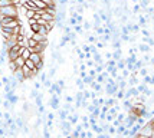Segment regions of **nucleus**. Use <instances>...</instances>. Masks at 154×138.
I'll return each mask as SVG.
<instances>
[{"label":"nucleus","mask_w":154,"mask_h":138,"mask_svg":"<svg viewBox=\"0 0 154 138\" xmlns=\"http://www.w3.org/2000/svg\"><path fill=\"white\" fill-rule=\"evenodd\" d=\"M0 16H6V17H17V16H19L17 6H14V5H7V6L0 7Z\"/></svg>","instance_id":"obj_1"},{"label":"nucleus","mask_w":154,"mask_h":138,"mask_svg":"<svg viewBox=\"0 0 154 138\" xmlns=\"http://www.w3.org/2000/svg\"><path fill=\"white\" fill-rule=\"evenodd\" d=\"M49 105L52 106V109L54 111H58L60 108V101H59V97L56 95V94H52V98L49 101Z\"/></svg>","instance_id":"obj_2"},{"label":"nucleus","mask_w":154,"mask_h":138,"mask_svg":"<svg viewBox=\"0 0 154 138\" xmlns=\"http://www.w3.org/2000/svg\"><path fill=\"white\" fill-rule=\"evenodd\" d=\"M29 59L32 60V62L35 63V66H36L38 63L43 62V56H42V53H39V52H32L30 53V56H29Z\"/></svg>","instance_id":"obj_3"},{"label":"nucleus","mask_w":154,"mask_h":138,"mask_svg":"<svg viewBox=\"0 0 154 138\" xmlns=\"http://www.w3.org/2000/svg\"><path fill=\"white\" fill-rule=\"evenodd\" d=\"M27 23H29V27H30L32 32H38V30H39V23H38V20L35 19V17L27 19Z\"/></svg>","instance_id":"obj_4"},{"label":"nucleus","mask_w":154,"mask_h":138,"mask_svg":"<svg viewBox=\"0 0 154 138\" xmlns=\"http://www.w3.org/2000/svg\"><path fill=\"white\" fill-rule=\"evenodd\" d=\"M12 73L14 75V78L19 81V84H22V82H25V81H26V78H25V75H23V72H22V69H20V68H17V69H16L14 72H12Z\"/></svg>","instance_id":"obj_5"},{"label":"nucleus","mask_w":154,"mask_h":138,"mask_svg":"<svg viewBox=\"0 0 154 138\" xmlns=\"http://www.w3.org/2000/svg\"><path fill=\"white\" fill-rule=\"evenodd\" d=\"M20 69H22V72H23V75H25V78L26 79L33 78V72H32V69H30V68H27L26 65H23Z\"/></svg>","instance_id":"obj_6"},{"label":"nucleus","mask_w":154,"mask_h":138,"mask_svg":"<svg viewBox=\"0 0 154 138\" xmlns=\"http://www.w3.org/2000/svg\"><path fill=\"white\" fill-rule=\"evenodd\" d=\"M91 88H92V91H95V92H98V94H101V92L104 91V88H102V84H98V82H92L91 84Z\"/></svg>","instance_id":"obj_7"},{"label":"nucleus","mask_w":154,"mask_h":138,"mask_svg":"<svg viewBox=\"0 0 154 138\" xmlns=\"http://www.w3.org/2000/svg\"><path fill=\"white\" fill-rule=\"evenodd\" d=\"M30 36H32L36 42H43V40H46V36H42L39 32H32V35H30Z\"/></svg>","instance_id":"obj_8"},{"label":"nucleus","mask_w":154,"mask_h":138,"mask_svg":"<svg viewBox=\"0 0 154 138\" xmlns=\"http://www.w3.org/2000/svg\"><path fill=\"white\" fill-rule=\"evenodd\" d=\"M68 119H69V121H71V124L74 125V124H78V121H79V115H78V114H69V115H68Z\"/></svg>","instance_id":"obj_9"},{"label":"nucleus","mask_w":154,"mask_h":138,"mask_svg":"<svg viewBox=\"0 0 154 138\" xmlns=\"http://www.w3.org/2000/svg\"><path fill=\"white\" fill-rule=\"evenodd\" d=\"M40 17H42V19H43V20H46V22H51V20H55V16H54V14L48 13L46 10H45L43 13L40 14Z\"/></svg>","instance_id":"obj_10"},{"label":"nucleus","mask_w":154,"mask_h":138,"mask_svg":"<svg viewBox=\"0 0 154 138\" xmlns=\"http://www.w3.org/2000/svg\"><path fill=\"white\" fill-rule=\"evenodd\" d=\"M92 59H94V62L98 65V63H104V59H102V56H101L98 52L92 53Z\"/></svg>","instance_id":"obj_11"},{"label":"nucleus","mask_w":154,"mask_h":138,"mask_svg":"<svg viewBox=\"0 0 154 138\" xmlns=\"http://www.w3.org/2000/svg\"><path fill=\"white\" fill-rule=\"evenodd\" d=\"M35 2V5H36V7H38V9H42V10H45V9H46V3H45V2H43V0H33Z\"/></svg>","instance_id":"obj_12"},{"label":"nucleus","mask_w":154,"mask_h":138,"mask_svg":"<svg viewBox=\"0 0 154 138\" xmlns=\"http://www.w3.org/2000/svg\"><path fill=\"white\" fill-rule=\"evenodd\" d=\"M25 60L26 59H23V56H17V58H16V59H14V63H16V66H17V68H22V66L25 65Z\"/></svg>","instance_id":"obj_13"},{"label":"nucleus","mask_w":154,"mask_h":138,"mask_svg":"<svg viewBox=\"0 0 154 138\" xmlns=\"http://www.w3.org/2000/svg\"><path fill=\"white\" fill-rule=\"evenodd\" d=\"M58 114H59V118H60V121H63V119H68V115H69V114H68L66 111H65V109H63V108H62V109H58Z\"/></svg>","instance_id":"obj_14"},{"label":"nucleus","mask_w":154,"mask_h":138,"mask_svg":"<svg viewBox=\"0 0 154 138\" xmlns=\"http://www.w3.org/2000/svg\"><path fill=\"white\" fill-rule=\"evenodd\" d=\"M35 104H36V106H42L43 105V95L39 92V95L35 98Z\"/></svg>","instance_id":"obj_15"},{"label":"nucleus","mask_w":154,"mask_h":138,"mask_svg":"<svg viewBox=\"0 0 154 138\" xmlns=\"http://www.w3.org/2000/svg\"><path fill=\"white\" fill-rule=\"evenodd\" d=\"M138 51H141V52H144V53H148L150 52V45L148 43H141L138 46Z\"/></svg>","instance_id":"obj_16"},{"label":"nucleus","mask_w":154,"mask_h":138,"mask_svg":"<svg viewBox=\"0 0 154 138\" xmlns=\"http://www.w3.org/2000/svg\"><path fill=\"white\" fill-rule=\"evenodd\" d=\"M117 68H118V71H122L124 68H125V59H118L117 60Z\"/></svg>","instance_id":"obj_17"},{"label":"nucleus","mask_w":154,"mask_h":138,"mask_svg":"<svg viewBox=\"0 0 154 138\" xmlns=\"http://www.w3.org/2000/svg\"><path fill=\"white\" fill-rule=\"evenodd\" d=\"M82 81H84V84H85V85H89V86H91V84L94 82L95 79L92 78V76H89V75H87L85 78H82Z\"/></svg>","instance_id":"obj_18"},{"label":"nucleus","mask_w":154,"mask_h":138,"mask_svg":"<svg viewBox=\"0 0 154 138\" xmlns=\"http://www.w3.org/2000/svg\"><path fill=\"white\" fill-rule=\"evenodd\" d=\"M38 32H39L42 36H48L49 30L46 29V26H43V25H39V30H38Z\"/></svg>","instance_id":"obj_19"},{"label":"nucleus","mask_w":154,"mask_h":138,"mask_svg":"<svg viewBox=\"0 0 154 138\" xmlns=\"http://www.w3.org/2000/svg\"><path fill=\"white\" fill-rule=\"evenodd\" d=\"M95 82H98V84H104V82H105V78H104V75H102V72L98 73V75L95 76Z\"/></svg>","instance_id":"obj_20"},{"label":"nucleus","mask_w":154,"mask_h":138,"mask_svg":"<svg viewBox=\"0 0 154 138\" xmlns=\"http://www.w3.org/2000/svg\"><path fill=\"white\" fill-rule=\"evenodd\" d=\"M35 13H36L35 10H30V9H27L26 13H25V17H26V19H32V17H35Z\"/></svg>","instance_id":"obj_21"},{"label":"nucleus","mask_w":154,"mask_h":138,"mask_svg":"<svg viewBox=\"0 0 154 138\" xmlns=\"http://www.w3.org/2000/svg\"><path fill=\"white\" fill-rule=\"evenodd\" d=\"M112 59L114 60L121 59V49H115V52L112 53Z\"/></svg>","instance_id":"obj_22"},{"label":"nucleus","mask_w":154,"mask_h":138,"mask_svg":"<svg viewBox=\"0 0 154 138\" xmlns=\"http://www.w3.org/2000/svg\"><path fill=\"white\" fill-rule=\"evenodd\" d=\"M117 104V98H109V99H105V105L108 106H112Z\"/></svg>","instance_id":"obj_23"},{"label":"nucleus","mask_w":154,"mask_h":138,"mask_svg":"<svg viewBox=\"0 0 154 138\" xmlns=\"http://www.w3.org/2000/svg\"><path fill=\"white\" fill-rule=\"evenodd\" d=\"M137 84H138V79H137V76H135V75L130 79V81H128V85H130V86H135Z\"/></svg>","instance_id":"obj_24"},{"label":"nucleus","mask_w":154,"mask_h":138,"mask_svg":"<svg viewBox=\"0 0 154 138\" xmlns=\"http://www.w3.org/2000/svg\"><path fill=\"white\" fill-rule=\"evenodd\" d=\"M7 65H9V68H10V71H12V72H14V71L17 69V66H16V63H14V60H9V63H7Z\"/></svg>","instance_id":"obj_25"},{"label":"nucleus","mask_w":154,"mask_h":138,"mask_svg":"<svg viewBox=\"0 0 154 138\" xmlns=\"http://www.w3.org/2000/svg\"><path fill=\"white\" fill-rule=\"evenodd\" d=\"M74 29H75V33H79V35H82L84 33V27H82V25H75L74 26Z\"/></svg>","instance_id":"obj_26"},{"label":"nucleus","mask_w":154,"mask_h":138,"mask_svg":"<svg viewBox=\"0 0 154 138\" xmlns=\"http://www.w3.org/2000/svg\"><path fill=\"white\" fill-rule=\"evenodd\" d=\"M88 75L95 79V76H97L98 73H97V71H95V68H89V69H88Z\"/></svg>","instance_id":"obj_27"},{"label":"nucleus","mask_w":154,"mask_h":138,"mask_svg":"<svg viewBox=\"0 0 154 138\" xmlns=\"http://www.w3.org/2000/svg\"><path fill=\"white\" fill-rule=\"evenodd\" d=\"M85 65H87V68H95L97 63L94 62V59H87V63H85Z\"/></svg>","instance_id":"obj_28"},{"label":"nucleus","mask_w":154,"mask_h":138,"mask_svg":"<svg viewBox=\"0 0 154 138\" xmlns=\"http://www.w3.org/2000/svg\"><path fill=\"white\" fill-rule=\"evenodd\" d=\"M144 84H146V85H153V79H151V76L146 75V76H144Z\"/></svg>","instance_id":"obj_29"},{"label":"nucleus","mask_w":154,"mask_h":138,"mask_svg":"<svg viewBox=\"0 0 154 138\" xmlns=\"http://www.w3.org/2000/svg\"><path fill=\"white\" fill-rule=\"evenodd\" d=\"M38 95H39V89H36V88H35V89H32V91H30V98L35 99Z\"/></svg>","instance_id":"obj_30"},{"label":"nucleus","mask_w":154,"mask_h":138,"mask_svg":"<svg viewBox=\"0 0 154 138\" xmlns=\"http://www.w3.org/2000/svg\"><path fill=\"white\" fill-rule=\"evenodd\" d=\"M25 65H26L27 68H30V69H33V68H35V63L30 59H26V60H25Z\"/></svg>","instance_id":"obj_31"},{"label":"nucleus","mask_w":154,"mask_h":138,"mask_svg":"<svg viewBox=\"0 0 154 138\" xmlns=\"http://www.w3.org/2000/svg\"><path fill=\"white\" fill-rule=\"evenodd\" d=\"M125 117H127V115H125L124 112H120V114H117V117H115V118H117V119H120L121 122H122V121L125 119Z\"/></svg>","instance_id":"obj_32"},{"label":"nucleus","mask_w":154,"mask_h":138,"mask_svg":"<svg viewBox=\"0 0 154 138\" xmlns=\"http://www.w3.org/2000/svg\"><path fill=\"white\" fill-rule=\"evenodd\" d=\"M138 71H140L141 76H146V75H148V69H147V68H144V66H143L141 69H138Z\"/></svg>","instance_id":"obj_33"},{"label":"nucleus","mask_w":154,"mask_h":138,"mask_svg":"<svg viewBox=\"0 0 154 138\" xmlns=\"http://www.w3.org/2000/svg\"><path fill=\"white\" fill-rule=\"evenodd\" d=\"M82 27H84V30H89L91 29V23L89 22H82Z\"/></svg>","instance_id":"obj_34"},{"label":"nucleus","mask_w":154,"mask_h":138,"mask_svg":"<svg viewBox=\"0 0 154 138\" xmlns=\"http://www.w3.org/2000/svg\"><path fill=\"white\" fill-rule=\"evenodd\" d=\"M88 42L94 45V43H97V42H98V38H95V36H88Z\"/></svg>","instance_id":"obj_35"},{"label":"nucleus","mask_w":154,"mask_h":138,"mask_svg":"<svg viewBox=\"0 0 154 138\" xmlns=\"http://www.w3.org/2000/svg\"><path fill=\"white\" fill-rule=\"evenodd\" d=\"M46 79H48V73L46 72H42V73H40V84H43Z\"/></svg>","instance_id":"obj_36"},{"label":"nucleus","mask_w":154,"mask_h":138,"mask_svg":"<svg viewBox=\"0 0 154 138\" xmlns=\"http://www.w3.org/2000/svg\"><path fill=\"white\" fill-rule=\"evenodd\" d=\"M42 85L45 86V88H48V89L51 88V85H52V82H51V79H49V76H48V79L45 81V82H43V84H42Z\"/></svg>","instance_id":"obj_37"},{"label":"nucleus","mask_w":154,"mask_h":138,"mask_svg":"<svg viewBox=\"0 0 154 138\" xmlns=\"http://www.w3.org/2000/svg\"><path fill=\"white\" fill-rule=\"evenodd\" d=\"M74 101H75V97H69V95L65 97V102H68V104H72Z\"/></svg>","instance_id":"obj_38"},{"label":"nucleus","mask_w":154,"mask_h":138,"mask_svg":"<svg viewBox=\"0 0 154 138\" xmlns=\"http://www.w3.org/2000/svg\"><path fill=\"white\" fill-rule=\"evenodd\" d=\"M69 23H71V26H75V25H79V23L76 22V19H75L74 16H71V17H69Z\"/></svg>","instance_id":"obj_39"},{"label":"nucleus","mask_w":154,"mask_h":138,"mask_svg":"<svg viewBox=\"0 0 154 138\" xmlns=\"http://www.w3.org/2000/svg\"><path fill=\"white\" fill-rule=\"evenodd\" d=\"M138 22H140V26H146V22H147V20H146L144 16H140V17H138Z\"/></svg>","instance_id":"obj_40"},{"label":"nucleus","mask_w":154,"mask_h":138,"mask_svg":"<svg viewBox=\"0 0 154 138\" xmlns=\"http://www.w3.org/2000/svg\"><path fill=\"white\" fill-rule=\"evenodd\" d=\"M3 106H5L6 109H10V106H12V104H10V101H9V99H6V101H3Z\"/></svg>","instance_id":"obj_41"},{"label":"nucleus","mask_w":154,"mask_h":138,"mask_svg":"<svg viewBox=\"0 0 154 138\" xmlns=\"http://www.w3.org/2000/svg\"><path fill=\"white\" fill-rule=\"evenodd\" d=\"M82 51L87 53V52H91V45H82Z\"/></svg>","instance_id":"obj_42"},{"label":"nucleus","mask_w":154,"mask_h":138,"mask_svg":"<svg viewBox=\"0 0 154 138\" xmlns=\"http://www.w3.org/2000/svg\"><path fill=\"white\" fill-rule=\"evenodd\" d=\"M68 2H69V0H58V2H56V5H58V6H65Z\"/></svg>","instance_id":"obj_43"},{"label":"nucleus","mask_w":154,"mask_h":138,"mask_svg":"<svg viewBox=\"0 0 154 138\" xmlns=\"http://www.w3.org/2000/svg\"><path fill=\"white\" fill-rule=\"evenodd\" d=\"M140 10H141V5H140V3H138V5L135 3V6H134V13H138Z\"/></svg>","instance_id":"obj_44"},{"label":"nucleus","mask_w":154,"mask_h":138,"mask_svg":"<svg viewBox=\"0 0 154 138\" xmlns=\"http://www.w3.org/2000/svg\"><path fill=\"white\" fill-rule=\"evenodd\" d=\"M46 117H48V119H51V121H54V119H55V114H54V112H49V114H48Z\"/></svg>","instance_id":"obj_45"},{"label":"nucleus","mask_w":154,"mask_h":138,"mask_svg":"<svg viewBox=\"0 0 154 138\" xmlns=\"http://www.w3.org/2000/svg\"><path fill=\"white\" fill-rule=\"evenodd\" d=\"M58 85H59L62 89H65V81H62V79H60V81H58Z\"/></svg>","instance_id":"obj_46"},{"label":"nucleus","mask_w":154,"mask_h":138,"mask_svg":"<svg viewBox=\"0 0 154 138\" xmlns=\"http://www.w3.org/2000/svg\"><path fill=\"white\" fill-rule=\"evenodd\" d=\"M79 71H87V65L81 62V66H79Z\"/></svg>","instance_id":"obj_47"},{"label":"nucleus","mask_w":154,"mask_h":138,"mask_svg":"<svg viewBox=\"0 0 154 138\" xmlns=\"http://www.w3.org/2000/svg\"><path fill=\"white\" fill-rule=\"evenodd\" d=\"M105 58H107V59H112V53L107 52V53H105Z\"/></svg>","instance_id":"obj_48"},{"label":"nucleus","mask_w":154,"mask_h":138,"mask_svg":"<svg viewBox=\"0 0 154 138\" xmlns=\"http://www.w3.org/2000/svg\"><path fill=\"white\" fill-rule=\"evenodd\" d=\"M49 135H51V132L48 131L46 127H45V131H43V137H49Z\"/></svg>","instance_id":"obj_49"},{"label":"nucleus","mask_w":154,"mask_h":138,"mask_svg":"<svg viewBox=\"0 0 154 138\" xmlns=\"http://www.w3.org/2000/svg\"><path fill=\"white\" fill-rule=\"evenodd\" d=\"M36 68H38L39 71H42V69H43V62H40V63H38V65H36Z\"/></svg>","instance_id":"obj_50"},{"label":"nucleus","mask_w":154,"mask_h":138,"mask_svg":"<svg viewBox=\"0 0 154 138\" xmlns=\"http://www.w3.org/2000/svg\"><path fill=\"white\" fill-rule=\"evenodd\" d=\"M85 137H89V138H91V137H94V134H92L91 131H88V132H85Z\"/></svg>","instance_id":"obj_51"},{"label":"nucleus","mask_w":154,"mask_h":138,"mask_svg":"<svg viewBox=\"0 0 154 138\" xmlns=\"http://www.w3.org/2000/svg\"><path fill=\"white\" fill-rule=\"evenodd\" d=\"M3 118H5V119H9V118H10V114H9V112H6V114L3 115Z\"/></svg>","instance_id":"obj_52"},{"label":"nucleus","mask_w":154,"mask_h":138,"mask_svg":"<svg viewBox=\"0 0 154 138\" xmlns=\"http://www.w3.org/2000/svg\"><path fill=\"white\" fill-rule=\"evenodd\" d=\"M35 88H36V89H39V88H40V82H35Z\"/></svg>","instance_id":"obj_53"},{"label":"nucleus","mask_w":154,"mask_h":138,"mask_svg":"<svg viewBox=\"0 0 154 138\" xmlns=\"http://www.w3.org/2000/svg\"><path fill=\"white\" fill-rule=\"evenodd\" d=\"M143 35H144V36H150V33H148V30H143Z\"/></svg>","instance_id":"obj_54"},{"label":"nucleus","mask_w":154,"mask_h":138,"mask_svg":"<svg viewBox=\"0 0 154 138\" xmlns=\"http://www.w3.org/2000/svg\"><path fill=\"white\" fill-rule=\"evenodd\" d=\"M0 135H5V128H0Z\"/></svg>","instance_id":"obj_55"},{"label":"nucleus","mask_w":154,"mask_h":138,"mask_svg":"<svg viewBox=\"0 0 154 138\" xmlns=\"http://www.w3.org/2000/svg\"><path fill=\"white\" fill-rule=\"evenodd\" d=\"M87 2H89V3H95L97 0H87Z\"/></svg>","instance_id":"obj_56"},{"label":"nucleus","mask_w":154,"mask_h":138,"mask_svg":"<svg viewBox=\"0 0 154 138\" xmlns=\"http://www.w3.org/2000/svg\"><path fill=\"white\" fill-rule=\"evenodd\" d=\"M5 85V84H3V82H2V81H0V88H2V86Z\"/></svg>","instance_id":"obj_57"},{"label":"nucleus","mask_w":154,"mask_h":138,"mask_svg":"<svg viewBox=\"0 0 154 138\" xmlns=\"http://www.w3.org/2000/svg\"><path fill=\"white\" fill-rule=\"evenodd\" d=\"M0 75H2V69H0Z\"/></svg>","instance_id":"obj_58"},{"label":"nucleus","mask_w":154,"mask_h":138,"mask_svg":"<svg viewBox=\"0 0 154 138\" xmlns=\"http://www.w3.org/2000/svg\"><path fill=\"white\" fill-rule=\"evenodd\" d=\"M10 2H13V0H10Z\"/></svg>","instance_id":"obj_59"}]
</instances>
